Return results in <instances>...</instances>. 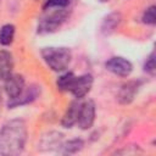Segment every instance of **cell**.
<instances>
[{"label": "cell", "mask_w": 156, "mask_h": 156, "mask_svg": "<svg viewBox=\"0 0 156 156\" xmlns=\"http://www.w3.org/2000/svg\"><path fill=\"white\" fill-rule=\"evenodd\" d=\"M84 143L83 140L80 139H73V140H69L65 144H61V147H62V152L63 154H74L77 151H79L82 147H83Z\"/></svg>", "instance_id": "2e32d148"}, {"label": "cell", "mask_w": 156, "mask_h": 156, "mask_svg": "<svg viewBox=\"0 0 156 156\" xmlns=\"http://www.w3.org/2000/svg\"><path fill=\"white\" fill-rule=\"evenodd\" d=\"M40 94V88L37 87V85H30L26 89L22 90V93L13 98V99H10L9 100V107H17V106H21V105H26V104H29L32 102L33 100H35L38 98V95Z\"/></svg>", "instance_id": "8992f818"}, {"label": "cell", "mask_w": 156, "mask_h": 156, "mask_svg": "<svg viewBox=\"0 0 156 156\" xmlns=\"http://www.w3.org/2000/svg\"><path fill=\"white\" fill-rule=\"evenodd\" d=\"M27 140V126L23 119H11L0 128V154L15 156L22 152Z\"/></svg>", "instance_id": "6da1fadb"}, {"label": "cell", "mask_w": 156, "mask_h": 156, "mask_svg": "<svg viewBox=\"0 0 156 156\" xmlns=\"http://www.w3.org/2000/svg\"><path fill=\"white\" fill-rule=\"evenodd\" d=\"M61 141H62V135L60 133L52 132V133H49L46 136H44L41 139L40 145L45 146L46 150H52V149L60 147L61 146Z\"/></svg>", "instance_id": "4fadbf2b"}, {"label": "cell", "mask_w": 156, "mask_h": 156, "mask_svg": "<svg viewBox=\"0 0 156 156\" xmlns=\"http://www.w3.org/2000/svg\"><path fill=\"white\" fill-rule=\"evenodd\" d=\"M69 5V0H46L44 4V10L49 9H65Z\"/></svg>", "instance_id": "e0dca14e"}, {"label": "cell", "mask_w": 156, "mask_h": 156, "mask_svg": "<svg viewBox=\"0 0 156 156\" xmlns=\"http://www.w3.org/2000/svg\"><path fill=\"white\" fill-rule=\"evenodd\" d=\"M91 85H93V77L90 74H82L79 77H76L71 93L77 99H82L90 91Z\"/></svg>", "instance_id": "52a82bcc"}, {"label": "cell", "mask_w": 156, "mask_h": 156, "mask_svg": "<svg viewBox=\"0 0 156 156\" xmlns=\"http://www.w3.org/2000/svg\"><path fill=\"white\" fill-rule=\"evenodd\" d=\"M41 56L49 68L55 72L65 71L72 60V52L68 48H44Z\"/></svg>", "instance_id": "7a4b0ae2"}, {"label": "cell", "mask_w": 156, "mask_h": 156, "mask_svg": "<svg viewBox=\"0 0 156 156\" xmlns=\"http://www.w3.org/2000/svg\"><path fill=\"white\" fill-rule=\"evenodd\" d=\"M51 10L44 17H41L38 22V32L39 33H51L56 30L69 16L68 10L65 9H49Z\"/></svg>", "instance_id": "3957f363"}, {"label": "cell", "mask_w": 156, "mask_h": 156, "mask_svg": "<svg viewBox=\"0 0 156 156\" xmlns=\"http://www.w3.org/2000/svg\"><path fill=\"white\" fill-rule=\"evenodd\" d=\"M95 121V104L93 100H88L80 104L77 123L80 129H89Z\"/></svg>", "instance_id": "5b68a950"}, {"label": "cell", "mask_w": 156, "mask_h": 156, "mask_svg": "<svg viewBox=\"0 0 156 156\" xmlns=\"http://www.w3.org/2000/svg\"><path fill=\"white\" fill-rule=\"evenodd\" d=\"M12 68H13L12 55L6 50H1L0 51V79L5 80L10 74H12Z\"/></svg>", "instance_id": "8fae6325"}, {"label": "cell", "mask_w": 156, "mask_h": 156, "mask_svg": "<svg viewBox=\"0 0 156 156\" xmlns=\"http://www.w3.org/2000/svg\"><path fill=\"white\" fill-rule=\"evenodd\" d=\"M143 22L146 24H155L156 23V13H155V6H150L145 10L143 15Z\"/></svg>", "instance_id": "ac0fdd59"}, {"label": "cell", "mask_w": 156, "mask_h": 156, "mask_svg": "<svg viewBox=\"0 0 156 156\" xmlns=\"http://www.w3.org/2000/svg\"><path fill=\"white\" fill-rule=\"evenodd\" d=\"M79 107L80 104L78 101H72L66 110L63 117H62V126L65 128H71L73 124L77 123L78 119V113H79Z\"/></svg>", "instance_id": "7c38bea8"}, {"label": "cell", "mask_w": 156, "mask_h": 156, "mask_svg": "<svg viewBox=\"0 0 156 156\" xmlns=\"http://www.w3.org/2000/svg\"><path fill=\"white\" fill-rule=\"evenodd\" d=\"M77 76H74L72 72H67L62 76L58 77V79L56 80V87L60 91H71L72 85L74 83Z\"/></svg>", "instance_id": "5bb4252c"}, {"label": "cell", "mask_w": 156, "mask_h": 156, "mask_svg": "<svg viewBox=\"0 0 156 156\" xmlns=\"http://www.w3.org/2000/svg\"><path fill=\"white\" fill-rule=\"evenodd\" d=\"M140 87V82L139 80H129L126 84H123L118 91V101L123 105L130 104L134 100L135 94L138 93V89Z\"/></svg>", "instance_id": "9c48e42d"}, {"label": "cell", "mask_w": 156, "mask_h": 156, "mask_svg": "<svg viewBox=\"0 0 156 156\" xmlns=\"http://www.w3.org/2000/svg\"><path fill=\"white\" fill-rule=\"evenodd\" d=\"M123 17L119 12H111L108 13L104 20H102V23H101V33L105 34V35H110L111 33H113L117 27L121 24Z\"/></svg>", "instance_id": "30bf717a"}, {"label": "cell", "mask_w": 156, "mask_h": 156, "mask_svg": "<svg viewBox=\"0 0 156 156\" xmlns=\"http://www.w3.org/2000/svg\"><path fill=\"white\" fill-rule=\"evenodd\" d=\"M13 37H15V26L13 24H4L0 28V44L4 46L10 45L13 41Z\"/></svg>", "instance_id": "9a60e30c"}, {"label": "cell", "mask_w": 156, "mask_h": 156, "mask_svg": "<svg viewBox=\"0 0 156 156\" xmlns=\"http://www.w3.org/2000/svg\"><path fill=\"white\" fill-rule=\"evenodd\" d=\"M144 69L150 73V74H154L155 73V54L151 52L149 55V57L146 58L145 61V65H144Z\"/></svg>", "instance_id": "d6986e66"}, {"label": "cell", "mask_w": 156, "mask_h": 156, "mask_svg": "<svg viewBox=\"0 0 156 156\" xmlns=\"http://www.w3.org/2000/svg\"><path fill=\"white\" fill-rule=\"evenodd\" d=\"M100 1H108V0H100Z\"/></svg>", "instance_id": "ffe728a7"}, {"label": "cell", "mask_w": 156, "mask_h": 156, "mask_svg": "<svg viewBox=\"0 0 156 156\" xmlns=\"http://www.w3.org/2000/svg\"><path fill=\"white\" fill-rule=\"evenodd\" d=\"M105 67L107 71H110L111 73L119 76V77H128L132 71H133V66L132 63L126 60L124 57L121 56H113L111 57L108 61H106Z\"/></svg>", "instance_id": "277c9868"}, {"label": "cell", "mask_w": 156, "mask_h": 156, "mask_svg": "<svg viewBox=\"0 0 156 156\" xmlns=\"http://www.w3.org/2000/svg\"><path fill=\"white\" fill-rule=\"evenodd\" d=\"M24 89V78L20 74H10L5 79V91L10 99L18 96Z\"/></svg>", "instance_id": "ba28073f"}]
</instances>
